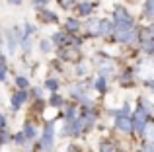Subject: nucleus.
I'll list each match as a JSON object with an SVG mask.
<instances>
[{
	"instance_id": "423d86ee",
	"label": "nucleus",
	"mask_w": 154,
	"mask_h": 152,
	"mask_svg": "<svg viewBox=\"0 0 154 152\" xmlns=\"http://www.w3.org/2000/svg\"><path fill=\"white\" fill-rule=\"evenodd\" d=\"M26 98H27L26 92H20V94H16L14 98H12V105H14V109H18V107L22 105L23 102H26Z\"/></svg>"
},
{
	"instance_id": "9b49d317",
	"label": "nucleus",
	"mask_w": 154,
	"mask_h": 152,
	"mask_svg": "<svg viewBox=\"0 0 154 152\" xmlns=\"http://www.w3.org/2000/svg\"><path fill=\"white\" fill-rule=\"evenodd\" d=\"M26 137H27V138H33V137H35V129H33L31 125L26 127Z\"/></svg>"
},
{
	"instance_id": "ddd939ff",
	"label": "nucleus",
	"mask_w": 154,
	"mask_h": 152,
	"mask_svg": "<svg viewBox=\"0 0 154 152\" xmlns=\"http://www.w3.org/2000/svg\"><path fill=\"white\" fill-rule=\"evenodd\" d=\"M146 137H148V141H152V142H154V125L146 129Z\"/></svg>"
},
{
	"instance_id": "f03ea898",
	"label": "nucleus",
	"mask_w": 154,
	"mask_h": 152,
	"mask_svg": "<svg viewBox=\"0 0 154 152\" xmlns=\"http://www.w3.org/2000/svg\"><path fill=\"white\" fill-rule=\"evenodd\" d=\"M53 142H55V125H53V123H47L45 133H43V141H41V148L45 152H51Z\"/></svg>"
},
{
	"instance_id": "0eeeda50",
	"label": "nucleus",
	"mask_w": 154,
	"mask_h": 152,
	"mask_svg": "<svg viewBox=\"0 0 154 152\" xmlns=\"http://www.w3.org/2000/svg\"><path fill=\"white\" fill-rule=\"evenodd\" d=\"M144 16L146 18H154V0H148L144 6Z\"/></svg>"
},
{
	"instance_id": "b1692460",
	"label": "nucleus",
	"mask_w": 154,
	"mask_h": 152,
	"mask_svg": "<svg viewBox=\"0 0 154 152\" xmlns=\"http://www.w3.org/2000/svg\"><path fill=\"white\" fill-rule=\"evenodd\" d=\"M10 2H12V4H20V2H22V0H10Z\"/></svg>"
},
{
	"instance_id": "f3484780",
	"label": "nucleus",
	"mask_w": 154,
	"mask_h": 152,
	"mask_svg": "<svg viewBox=\"0 0 154 152\" xmlns=\"http://www.w3.org/2000/svg\"><path fill=\"white\" fill-rule=\"evenodd\" d=\"M18 86L26 88V86H27V80H26V78H18Z\"/></svg>"
},
{
	"instance_id": "9d476101",
	"label": "nucleus",
	"mask_w": 154,
	"mask_h": 152,
	"mask_svg": "<svg viewBox=\"0 0 154 152\" xmlns=\"http://www.w3.org/2000/svg\"><path fill=\"white\" fill-rule=\"evenodd\" d=\"M88 31H90V33H94V35H98V22L88 23Z\"/></svg>"
},
{
	"instance_id": "20e7f679",
	"label": "nucleus",
	"mask_w": 154,
	"mask_h": 152,
	"mask_svg": "<svg viewBox=\"0 0 154 152\" xmlns=\"http://www.w3.org/2000/svg\"><path fill=\"white\" fill-rule=\"evenodd\" d=\"M133 121H135L137 131H139V133H143V131H144V123H146V109H144V107H139Z\"/></svg>"
},
{
	"instance_id": "6e6552de",
	"label": "nucleus",
	"mask_w": 154,
	"mask_h": 152,
	"mask_svg": "<svg viewBox=\"0 0 154 152\" xmlns=\"http://www.w3.org/2000/svg\"><path fill=\"white\" fill-rule=\"evenodd\" d=\"M41 18H43V20H47V22H55V20H57V16L53 14V12L43 10V12H41Z\"/></svg>"
},
{
	"instance_id": "393cba45",
	"label": "nucleus",
	"mask_w": 154,
	"mask_h": 152,
	"mask_svg": "<svg viewBox=\"0 0 154 152\" xmlns=\"http://www.w3.org/2000/svg\"><path fill=\"white\" fill-rule=\"evenodd\" d=\"M4 125V119H2V115H0V127H2Z\"/></svg>"
},
{
	"instance_id": "5701e85b",
	"label": "nucleus",
	"mask_w": 154,
	"mask_h": 152,
	"mask_svg": "<svg viewBox=\"0 0 154 152\" xmlns=\"http://www.w3.org/2000/svg\"><path fill=\"white\" fill-rule=\"evenodd\" d=\"M146 152H154V146H148V148H146Z\"/></svg>"
},
{
	"instance_id": "6ab92c4d",
	"label": "nucleus",
	"mask_w": 154,
	"mask_h": 152,
	"mask_svg": "<svg viewBox=\"0 0 154 152\" xmlns=\"http://www.w3.org/2000/svg\"><path fill=\"white\" fill-rule=\"evenodd\" d=\"M53 41H55V43H63V35H60V33H57L55 37H53Z\"/></svg>"
},
{
	"instance_id": "a878e982",
	"label": "nucleus",
	"mask_w": 154,
	"mask_h": 152,
	"mask_svg": "<svg viewBox=\"0 0 154 152\" xmlns=\"http://www.w3.org/2000/svg\"><path fill=\"white\" fill-rule=\"evenodd\" d=\"M150 35H154V29H150Z\"/></svg>"
},
{
	"instance_id": "f8f14e48",
	"label": "nucleus",
	"mask_w": 154,
	"mask_h": 152,
	"mask_svg": "<svg viewBox=\"0 0 154 152\" xmlns=\"http://www.w3.org/2000/svg\"><path fill=\"white\" fill-rule=\"evenodd\" d=\"M66 27H68V29H78V22H74V20H68V23H66Z\"/></svg>"
},
{
	"instance_id": "1a4fd4ad",
	"label": "nucleus",
	"mask_w": 154,
	"mask_h": 152,
	"mask_svg": "<svg viewBox=\"0 0 154 152\" xmlns=\"http://www.w3.org/2000/svg\"><path fill=\"white\" fill-rule=\"evenodd\" d=\"M90 10H92L90 4H80V14H82V16H88V14H90Z\"/></svg>"
},
{
	"instance_id": "a211bd4d",
	"label": "nucleus",
	"mask_w": 154,
	"mask_h": 152,
	"mask_svg": "<svg viewBox=\"0 0 154 152\" xmlns=\"http://www.w3.org/2000/svg\"><path fill=\"white\" fill-rule=\"evenodd\" d=\"M96 86H98V90H103V86H105V80H103V78H100Z\"/></svg>"
},
{
	"instance_id": "2eb2a0df",
	"label": "nucleus",
	"mask_w": 154,
	"mask_h": 152,
	"mask_svg": "<svg viewBox=\"0 0 154 152\" xmlns=\"http://www.w3.org/2000/svg\"><path fill=\"white\" fill-rule=\"evenodd\" d=\"M57 80H47V88H51V90H57Z\"/></svg>"
},
{
	"instance_id": "dca6fc26",
	"label": "nucleus",
	"mask_w": 154,
	"mask_h": 152,
	"mask_svg": "<svg viewBox=\"0 0 154 152\" xmlns=\"http://www.w3.org/2000/svg\"><path fill=\"white\" fill-rule=\"evenodd\" d=\"M102 152H115V148L111 144H102Z\"/></svg>"
},
{
	"instance_id": "4be33fe9",
	"label": "nucleus",
	"mask_w": 154,
	"mask_h": 152,
	"mask_svg": "<svg viewBox=\"0 0 154 152\" xmlns=\"http://www.w3.org/2000/svg\"><path fill=\"white\" fill-rule=\"evenodd\" d=\"M60 4L63 6H70V4H74V0H60Z\"/></svg>"
},
{
	"instance_id": "aec40b11",
	"label": "nucleus",
	"mask_w": 154,
	"mask_h": 152,
	"mask_svg": "<svg viewBox=\"0 0 154 152\" xmlns=\"http://www.w3.org/2000/svg\"><path fill=\"white\" fill-rule=\"evenodd\" d=\"M51 47H49V43L47 41H41V51H49Z\"/></svg>"
},
{
	"instance_id": "f257e3e1",
	"label": "nucleus",
	"mask_w": 154,
	"mask_h": 152,
	"mask_svg": "<svg viewBox=\"0 0 154 152\" xmlns=\"http://www.w3.org/2000/svg\"><path fill=\"white\" fill-rule=\"evenodd\" d=\"M115 29H117V39L123 41V43H131L137 39L135 22L129 16V12L123 10V8L115 10Z\"/></svg>"
},
{
	"instance_id": "7ed1b4c3",
	"label": "nucleus",
	"mask_w": 154,
	"mask_h": 152,
	"mask_svg": "<svg viewBox=\"0 0 154 152\" xmlns=\"http://www.w3.org/2000/svg\"><path fill=\"white\" fill-rule=\"evenodd\" d=\"M117 127H119L123 133H131V129H133V123H131V117H129V107L125 105L123 107V111L121 113H117Z\"/></svg>"
},
{
	"instance_id": "412c9836",
	"label": "nucleus",
	"mask_w": 154,
	"mask_h": 152,
	"mask_svg": "<svg viewBox=\"0 0 154 152\" xmlns=\"http://www.w3.org/2000/svg\"><path fill=\"white\" fill-rule=\"evenodd\" d=\"M146 51L148 53H154V43H146Z\"/></svg>"
},
{
	"instance_id": "39448f33",
	"label": "nucleus",
	"mask_w": 154,
	"mask_h": 152,
	"mask_svg": "<svg viewBox=\"0 0 154 152\" xmlns=\"http://www.w3.org/2000/svg\"><path fill=\"white\" fill-rule=\"evenodd\" d=\"M113 29V26L107 22V20H102V22H98V33L100 35H109Z\"/></svg>"
},
{
	"instance_id": "4468645a",
	"label": "nucleus",
	"mask_w": 154,
	"mask_h": 152,
	"mask_svg": "<svg viewBox=\"0 0 154 152\" xmlns=\"http://www.w3.org/2000/svg\"><path fill=\"white\" fill-rule=\"evenodd\" d=\"M4 76H6V66H4V62L0 61V80H4Z\"/></svg>"
}]
</instances>
